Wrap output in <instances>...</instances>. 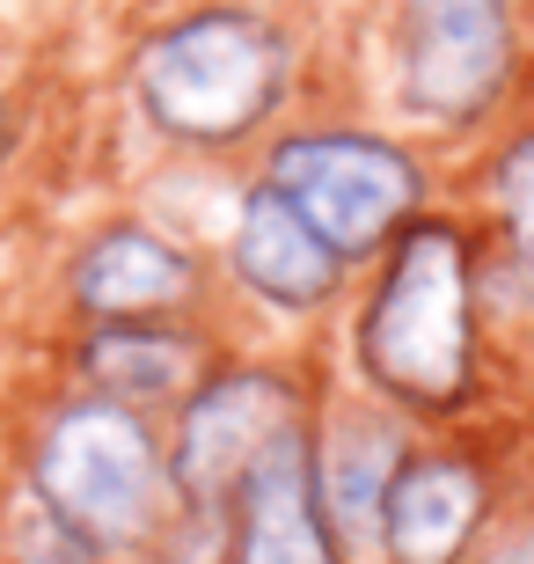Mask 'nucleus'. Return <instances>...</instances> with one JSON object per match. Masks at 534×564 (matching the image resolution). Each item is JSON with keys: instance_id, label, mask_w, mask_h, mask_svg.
Segmentation results:
<instances>
[{"instance_id": "obj_1", "label": "nucleus", "mask_w": 534, "mask_h": 564, "mask_svg": "<svg viewBox=\"0 0 534 564\" xmlns=\"http://www.w3.org/2000/svg\"><path fill=\"white\" fill-rule=\"evenodd\" d=\"M367 375L395 403L447 411L469 397L476 375V337H469V250L454 228H411L395 250L389 279L367 308L359 330Z\"/></svg>"}, {"instance_id": "obj_2", "label": "nucleus", "mask_w": 534, "mask_h": 564, "mask_svg": "<svg viewBox=\"0 0 534 564\" xmlns=\"http://www.w3.org/2000/svg\"><path fill=\"white\" fill-rule=\"evenodd\" d=\"M279 88H286V37L264 15H242V8L184 15L140 52L146 118L198 147L242 140L257 118H271Z\"/></svg>"}, {"instance_id": "obj_3", "label": "nucleus", "mask_w": 534, "mask_h": 564, "mask_svg": "<svg viewBox=\"0 0 534 564\" xmlns=\"http://www.w3.org/2000/svg\"><path fill=\"white\" fill-rule=\"evenodd\" d=\"M37 499L81 543H140L162 521L168 477L124 403H74L37 447Z\"/></svg>"}, {"instance_id": "obj_4", "label": "nucleus", "mask_w": 534, "mask_h": 564, "mask_svg": "<svg viewBox=\"0 0 534 564\" xmlns=\"http://www.w3.org/2000/svg\"><path fill=\"white\" fill-rule=\"evenodd\" d=\"M271 191L308 220L337 264H351L403 228V213L417 206V169L389 140L308 132V140H286L271 154Z\"/></svg>"}, {"instance_id": "obj_5", "label": "nucleus", "mask_w": 534, "mask_h": 564, "mask_svg": "<svg viewBox=\"0 0 534 564\" xmlns=\"http://www.w3.org/2000/svg\"><path fill=\"white\" fill-rule=\"evenodd\" d=\"M513 74L505 0H403V96L425 118L469 126Z\"/></svg>"}, {"instance_id": "obj_6", "label": "nucleus", "mask_w": 534, "mask_h": 564, "mask_svg": "<svg viewBox=\"0 0 534 564\" xmlns=\"http://www.w3.org/2000/svg\"><path fill=\"white\" fill-rule=\"evenodd\" d=\"M235 499H242L235 564H337L323 491H315V447L301 425H286V433H271L257 447Z\"/></svg>"}, {"instance_id": "obj_7", "label": "nucleus", "mask_w": 534, "mask_h": 564, "mask_svg": "<svg viewBox=\"0 0 534 564\" xmlns=\"http://www.w3.org/2000/svg\"><path fill=\"white\" fill-rule=\"evenodd\" d=\"M293 425V389L271 375H220L206 381L184 411V440H176V484L190 499H220L242 484L271 433Z\"/></svg>"}, {"instance_id": "obj_8", "label": "nucleus", "mask_w": 534, "mask_h": 564, "mask_svg": "<svg viewBox=\"0 0 534 564\" xmlns=\"http://www.w3.org/2000/svg\"><path fill=\"white\" fill-rule=\"evenodd\" d=\"M381 543L395 564H461L476 521H483V477L454 455L403 462L381 491Z\"/></svg>"}, {"instance_id": "obj_9", "label": "nucleus", "mask_w": 534, "mask_h": 564, "mask_svg": "<svg viewBox=\"0 0 534 564\" xmlns=\"http://www.w3.org/2000/svg\"><path fill=\"white\" fill-rule=\"evenodd\" d=\"M235 272L264 293V301H279V308H315V301L337 293V272H345V264H337V257L315 242L308 220L264 184V191L242 198V220H235Z\"/></svg>"}, {"instance_id": "obj_10", "label": "nucleus", "mask_w": 534, "mask_h": 564, "mask_svg": "<svg viewBox=\"0 0 534 564\" xmlns=\"http://www.w3.org/2000/svg\"><path fill=\"white\" fill-rule=\"evenodd\" d=\"M190 286H198L190 257L168 250L162 235H146V228H110L103 242L74 264L81 308L103 315V323H154L162 308L190 301Z\"/></svg>"}, {"instance_id": "obj_11", "label": "nucleus", "mask_w": 534, "mask_h": 564, "mask_svg": "<svg viewBox=\"0 0 534 564\" xmlns=\"http://www.w3.org/2000/svg\"><path fill=\"white\" fill-rule=\"evenodd\" d=\"M190 367V345L184 337H162V330H146V323H110L96 345H88V375L110 389V403L124 397H162V389H176Z\"/></svg>"}, {"instance_id": "obj_12", "label": "nucleus", "mask_w": 534, "mask_h": 564, "mask_svg": "<svg viewBox=\"0 0 534 564\" xmlns=\"http://www.w3.org/2000/svg\"><path fill=\"white\" fill-rule=\"evenodd\" d=\"M8 535H15V564H96V557H88V543L37 499V491H30V499H15Z\"/></svg>"}, {"instance_id": "obj_13", "label": "nucleus", "mask_w": 534, "mask_h": 564, "mask_svg": "<svg viewBox=\"0 0 534 564\" xmlns=\"http://www.w3.org/2000/svg\"><path fill=\"white\" fill-rule=\"evenodd\" d=\"M491 191H498V213H505V228H513L520 264L534 272V132H527V140H513L505 154H498Z\"/></svg>"}, {"instance_id": "obj_14", "label": "nucleus", "mask_w": 534, "mask_h": 564, "mask_svg": "<svg viewBox=\"0 0 534 564\" xmlns=\"http://www.w3.org/2000/svg\"><path fill=\"white\" fill-rule=\"evenodd\" d=\"M491 564H534V535H513V543H498Z\"/></svg>"}, {"instance_id": "obj_15", "label": "nucleus", "mask_w": 534, "mask_h": 564, "mask_svg": "<svg viewBox=\"0 0 534 564\" xmlns=\"http://www.w3.org/2000/svg\"><path fill=\"white\" fill-rule=\"evenodd\" d=\"M0 147H8V110H0Z\"/></svg>"}]
</instances>
